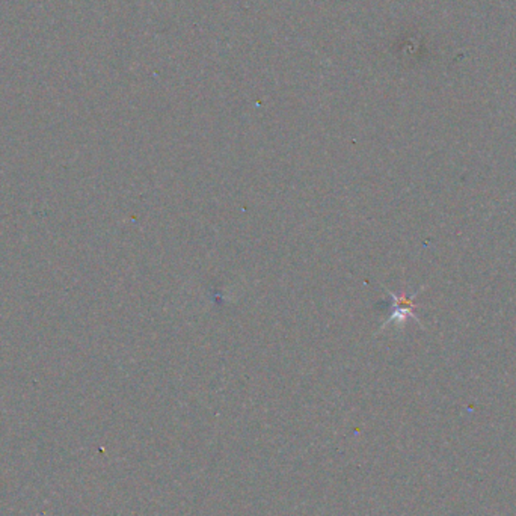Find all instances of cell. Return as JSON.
Here are the masks:
<instances>
[{
    "instance_id": "cell-1",
    "label": "cell",
    "mask_w": 516,
    "mask_h": 516,
    "mask_svg": "<svg viewBox=\"0 0 516 516\" xmlns=\"http://www.w3.org/2000/svg\"><path fill=\"white\" fill-rule=\"evenodd\" d=\"M417 295H393L391 293V298L394 300V309H393V314L389 316V319L385 322V325L388 323H397V325H402L405 323L407 317H412L415 319L417 322H420V320L417 319L414 309H415V304H414V298Z\"/></svg>"
}]
</instances>
